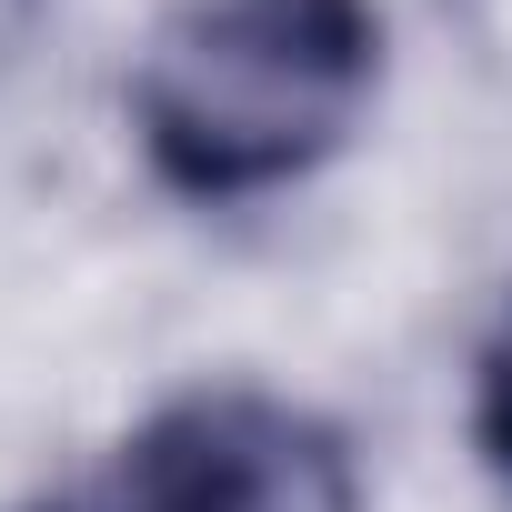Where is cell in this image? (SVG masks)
<instances>
[{"label":"cell","instance_id":"obj_1","mask_svg":"<svg viewBox=\"0 0 512 512\" xmlns=\"http://www.w3.org/2000/svg\"><path fill=\"white\" fill-rule=\"evenodd\" d=\"M382 91L372 0H181L131 81L141 161L171 201H262L322 171Z\"/></svg>","mask_w":512,"mask_h":512},{"label":"cell","instance_id":"obj_2","mask_svg":"<svg viewBox=\"0 0 512 512\" xmlns=\"http://www.w3.org/2000/svg\"><path fill=\"white\" fill-rule=\"evenodd\" d=\"M71 512H362L352 442L251 382L161 402Z\"/></svg>","mask_w":512,"mask_h":512},{"label":"cell","instance_id":"obj_3","mask_svg":"<svg viewBox=\"0 0 512 512\" xmlns=\"http://www.w3.org/2000/svg\"><path fill=\"white\" fill-rule=\"evenodd\" d=\"M472 442H482V472L512 492V312H502V332L482 342V372H472Z\"/></svg>","mask_w":512,"mask_h":512},{"label":"cell","instance_id":"obj_4","mask_svg":"<svg viewBox=\"0 0 512 512\" xmlns=\"http://www.w3.org/2000/svg\"><path fill=\"white\" fill-rule=\"evenodd\" d=\"M452 11H462V31L482 41V61L512 71V0H452Z\"/></svg>","mask_w":512,"mask_h":512}]
</instances>
